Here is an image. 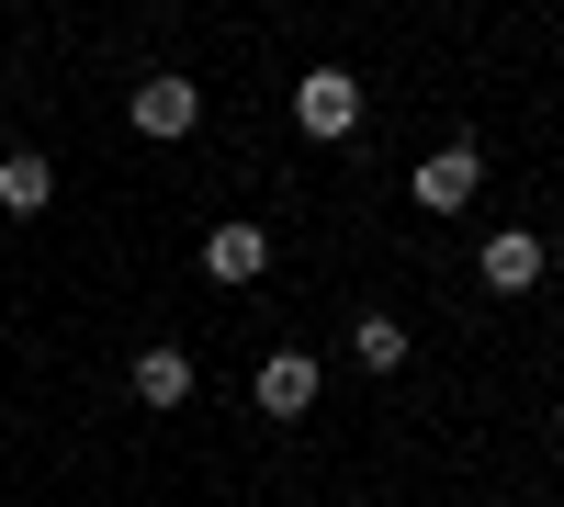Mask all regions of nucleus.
<instances>
[{"label":"nucleus","mask_w":564,"mask_h":507,"mask_svg":"<svg viewBox=\"0 0 564 507\" xmlns=\"http://www.w3.org/2000/svg\"><path fill=\"white\" fill-rule=\"evenodd\" d=\"M124 124L148 135V147H181V135L204 124V90L181 79V68H159V79H135V90H124Z\"/></svg>","instance_id":"obj_1"},{"label":"nucleus","mask_w":564,"mask_h":507,"mask_svg":"<svg viewBox=\"0 0 564 507\" xmlns=\"http://www.w3.org/2000/svg\"><path fill=\"white\" fill-rule=\"evenodd\" d=\"M294 135H316V147L361 135V79H350V68H305V79H294Z\"/></svg>","instance_id":"obj_2"},{"label":"nucleus","mask_w":564,"mask_h":507,"mask_svg":"<svg viewBox=\"0 0 564 507\" xmlns=\"http://www.w3.org/2000/svg\"><path fill=\"white\" fill-rule=\"evenodd\" d=\"M475 192H486V158L463 147V135H452V147H430V158L406 169V203H417V214H463Z\"/></svg>","instance_id":"obj_3"},{"label":"nucleus","mask_w":564,"mask_h":507,"mask_svg":"<svg viewBox=\"0 0 564 507\" xmlns=\"http://www.w3.org/2000/svg\"><path fill=\"white\" fill-rule=\"evenodd\" d=\"M316 395H327V361H316V350H260V373H249V406H260V418H305Z\"/></svg>","instance_id":"obj_4"},{"label":"nucleus","mask_w":564,"mask_h":507,"mask_svg":"<svg viewBox=\"0 0 564 507\" xmlns=\"http://www.w3.org/2000/svg\"><path fill=\"white\" fill-rule=\"evenodd\" d=\"M475 283H486V294H531V283H553V260H542L531 225H497V238L475 249Z\"/></svg>","instance_id":"obj_5"},{"label":"nucleus","mask_w":564,"mask_h":507,"mask_svg":"<svg viewBox=\"0 0 564 507\" xmlns=\"http://www.w3.org/2000/svg\"><path fill=\"white\" fill-rule=\"evenodd\" d=\"M406 361H417L406 316H384V305H372V316H350V373H372V384H384V373H406Z\"/></svg>","instance_id":"obj_6"},{"label":"nucleus","mask_w":564,"mask_h":507,"mask_svg":"<svg viewBox=\"0 0 564 507\" xmlns=\"http://www.w3.org/2000/svg\"><path fill=\"white\" fill-rule=\"evenodd\" d=\"M124 384H135V406H159V418H170V406H193V350H135L124 361Z\"/></svg>","instance_id":"obj_7"},{"label":"nucleus","mask_w":564,"mask_h":507,"mask_svg":"<svg viewBox=\"0 0 564 507\" xmlns=\"http://www.w3.org/2000/svg\"><path fill=\"white\" fill-rule=\"evenodd\" d=\"M204 271H215V283H260V271H271V238H260L249 214H226L215 238H204Z\"/></svg>","instance_id":"obj_8"},{"label":"nucleus","mask_w":564,"mask_h":507,"mask_svg":"<svg viewBox=\"0 0 564 507\" xmlns=\"http://www.w3.org/2000/svg\"><path fill=\"white\" fill-rule=\"evenodd\" d=\"M45 203H57V158L12 147V158H0V214H45Z\"/></svg>","instance_id":"obj_9"},{"label":"nucleus","mask_w":564,"mask_h":507,"mask_svg":"<svg viewBox=\"0 0 564 507\" xmlns=\"http://www.w3.org/2000/svg\"><path fill=\"white\" fill-rule=\"evenodd\" d=\"M542 260H553V271H564V238H542Z\"/></svg>","instance_id":"obj_10"},{"label":"nucleus","mask_w":564,"mask_h":507,"mask_svg":"<svg viewBox=\"0 0 564 507\" xmlns=\"http://www.w3.org/2000/svg\"><path fill=\"white\" fill-rule=\"evenodd\" d=\"M553 429H564V406H553Z\"/></svg>","instance_id":"obj_11"}]
</instances>
